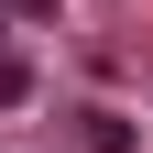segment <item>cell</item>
<instances>
[{
  "label": "cell",
  "instance_id": "obj_1",
  "mask_svg": "<svg viewBox=\"0 0 153 153\" xmlns=\"http://www.w3.org/2000/svg\"><path fill=\"white\" fill-rule=\"evenodd\" d=\"M76 131H88V153H131V120L120 109H76Z\"/></svg>",
  "mask_w": 153,
  "mask_h": 153
},
{
  "label": "cell",
  "instance_id": "obj_2",
  "mask_svg": "<svg viewBox=\"0 0 153 153\" xmlns=\"http://www.w3.org/2000/svg\"><path fill=\"white\" fill-rule=\"evenodd\" d=\"M0 11H11V22H33V33L55 22V0H0Z\"/></svg>",
  "mask_w": 153,
  "mask_h": 153
}]
</instances>
